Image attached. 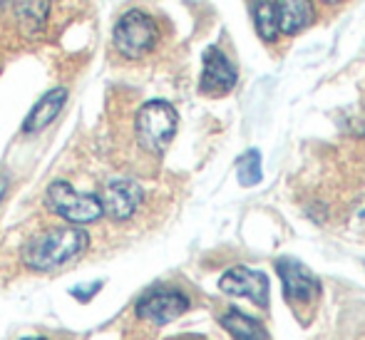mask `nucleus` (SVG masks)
I'll list each match as a JSON object with an SVG mask.
<instances>
[{
	"label": "nucleus",
	"mask_w": 365,
	"mask_h": 340,
	"mask_svg": "<svg viewBox=\"0 0 365 340\" xmlns=\"http://www.w3.org/2000/svg\"><path fill=\"white\" fill-rule=\"evenodd\" d=\"M87 244H90L87 231L77 226H60L30 241L23 251V261L33 271H55L77 259L87 249Z\"/></svg>",
	"instance_id": "obj_1"
},
{
	"label": "nucleus",
	"mask_w": 365,
	"mask_h": 340,
	"mask_svg": "<svg viewBox=\"0 0 365 340\" xmlns=\"http://www.w3.org/2000/svg\"><path fill=\"white\" fill-rule=\"evenodd\" d=\"M179 117L169 102L152 100L137 112L135 132L140 144L152 154H162L177 135Z\"/></svg>",
	"instance_id": "obj_2"
},
{
	"label": "nucleus",
	"mask_w": 365,
	"mask_h": 340,
	"mask_svg": "<svg viewBox=\"0 0 365 340\" xmlns=\"http://www.w3.org/2000/svg\"><path fill=\"white\" fill-rule=\"evenodd\" d=\"M157 38H159L157 23H154V18L147 15L145 10H130V13H125L117 20L115 33H112L117 53L130 60L147 55L157 45Z\"/></svg>",
	"instance_id": "obj_3"
},
{
	"label": "nucleus",
	"mask_w": 365,
	"mask_h": 340,
	"mask_svg": "<svg viewBox=\"0 0 365 340\" xmlns=\"http://www.w3.org/2000/svg\"><path fill=\"white\" fill-rule=\"evenodd\" d=\"M45 204L53 214L63 216L70 224H92L105 214L97 194H80L68 182L50 184L48 194H45Z\"/></svg>",
	"instance_id": "obj_4"
},
{
	"label": "nucleus",
	"mask_w": 365,
	"mask_h": 340,
	"mask_svg": "<svg viewBox=\"0 0 365 340\" xmlns=\"http://www.w3.org/2000/svg\"><path fill=\"white\" fill-rule=\"evenodd\" d=\"M187 308L189 298L184 293L172 291V288H157L142 296V301L137 303V316L154 326H164V323L177 321L182 313H187Z\"/></svg>",
	"instance_id": "obj_5"
},
{
	"label": "nucleus",
	"mask_w": 365,
	"mask_h": 340,
	"mask_svg": "<svg viewBox=\"0 0 365 340\" xmlns=\"http://www.w3.org/2000/svg\"><path fill=\"white\" fill-rule=\"evenodd\" d=\"M219 288L229 296L249 298L251 303H256L259 308L269 306V278L266 273L246 269V266H236L229 269L221 276Z\"/></svg>",
	"instance_id": "obj_6"
},
{
	"label": "nucleus",
	"mask_w": 365,
	"mask_h": 340,
	"mask_svg": "<svg viewBox=\"0 0 365 340\" xmlns=\"http://www.w3.org/2000/svg\"><path fill=\"white\" fill-rule=\"evenodd\" d=\"M276 271L281 276V283H284V293L286 301L293 303H311L313 298L321 293V283L313 276L301 261L296 259H279L276 261Z\"/></svg>",
	"instance_id": "obj_7"
},
{
	"label": "nucleus",
	"mask_w": 365,
	"mask_h": 340,
	"mask_svg": "<svg viewBox=\"0 0 365 340\" xmlns=\"http://www.w3.org/2000/svg\"><path fill=\"white\" fill-rule=\"evenodd\" d=\"M236 85V68L229 63L224 53L219 48H209L204 53V68H202V80H199V90L204 95H226Z\"/></svg>",
	"instance_id": "obj_8"
},
{
	"label": "nucleus",
	"mask_w": 365,
	"mask_h": 340,
	"mask_svg": "<svg viewBox=\"0 0 365 340\" xmlns=\"http://www.w3.org/2000/svg\"><path fill=\"white\" fill-rule=\"evenodd\" d=\"M102 211H105L110 219L125 221L140 209L142 204V189L140 184H135L132 179H115L105 187L102 194Z\"/></svg>",
	"instance_id": "obj_9"
},
{
	"label": "nucleus",
	"mask_w": 365,
	"mask_h": 340,
	"mask_svg": "<svg viewBox=\"0 0 365 340\" xmlns=\"http://www.w3.org/2000/svg\"><path fill=\"white\" fill-rule=\"evenodd\" d=\"M65 102H68V90H65V87H55V90H50L48 95H43V100H38V105H35L33 110H30V115L25 117L23 132L33 135V132L45 130L50 122L58 120Z\"/></svg>",
	"instance_id": "obj_10"
},
{
	"label": "nucleus",
	"mask_w": 365,
	"mask_h": 340,
	"mask_svg": "<svg viewBox=\"0 0 365 340\" xmlns=\"http://www.w3.org/2000/svg\"><path fill=\"white\" fill-rule=\"evenodd\" d=\"M274 8L279 18V33L284 35L301 33L316 15L313 0H274Z\"/></svg>",
	"instance_id": "obj_11"
},
{
	"label": "nucleus",
	"mask_w": 365,
	"mask_h": 340,
	"mask_svg": "<svg viewBox=\"0 0 365 340\" xmlns=\"http://www.w3.org/2000/svg\"><path fill=\"white\" fill-rule=\"evenodd\" d=\"M50 13V0H15V18L28 38H35L45 28Z\"/></svg>",
	"instance_id": "obj_12"
},
{
	"label": "nucleus",
	"mask_w": 365,
	"mask_h": 340,
	"mask_svg": "<svg viewBox=\"0 0 365 340\" xmlns=\"http://www.w3.org/2000/svg\"><path fill=\"white\" fill-rule=\"evenodd\" d=\"M221 326L234 340H269V333L264 331L259 321L239 311H229L226 316H221Z\"/></svg>",
	"instance_id": "obj_13"
},
{
	"label": "nucleus",
	"mask_w": 365,
	"mask_h": 340,
	"mask_svg": "<svg viewBox=\"0 0 365 340\" xmlns=\"http://www.w3.org/2000/svg\"><path fill=\"white\" fill-rule=\"evenodd\" d=\"M254 25L264 40H274L279 35V18H276L274 0H254Z\"/></svg>",
	"instance_id": "obj_14"
},
{
	"label": "nucleus",
	"mask_w": 365,
	"mask_h": 340,
	"mask_svg": "<svg viewBox=\"0 0 365 340\" xmlns=\"http://www.w3.org/2000/svg\"><path fill=\"white\" fill-rule=\"evenodd\" d=\"M236 172H239V182L244 187H254L261 182V154L256 149L246 152L244 157L236 162Z\"/></svg>",
	"instance_id": "obj_15"
},
{
	"label": "nucleus",
	"mask_w": 365,
	"mask_h": 340,
	"mask_svg": "<svg viewBox=\"0 0 365 340\" xmlns=\"http://www.w3.org/2000/svg\"><path fill=\"white\" fill-rule=\"evenodd\" d=\"M3 194H5V182H0V199H3Z\"/></svg>",
	"instance_id": "obj_16"
},
{
	"label": "nucleus",
	"mask_w": 365,
	"mask_h": 340,
	"mask_svg": "<svg viewBox=\"0 0 365 340\" xmlns=\"http://www.w3.org/2000/svg\"><path fill=\"white\" fill-rule=\"evenodd\" d=\"M323 3H328V5H336V3H341V0H323Z\"/></svg>",
	"instance_id": "obj_17"
},
{
	"label": "nucleus",
	"mask_w": 365,
	"mask_h": 340,
	"mask_svg": "<svg viewBox=\"0 0 365 340\" xmlns=\"http://www.w3.org/2000/svg\"><path fill=\"white\" fill-rule=\"evenodd\" d=\"M23 340H45V338H23Z\"/></svg>",
	"instance_id": "obj_18"
}]
</instances>
